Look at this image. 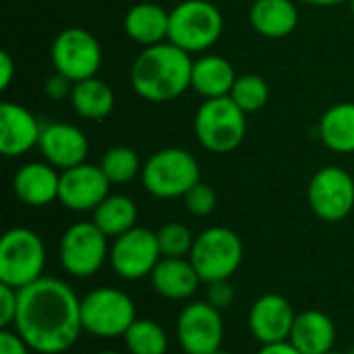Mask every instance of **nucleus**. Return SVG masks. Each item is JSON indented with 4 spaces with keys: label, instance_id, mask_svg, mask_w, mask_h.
Returning a JSON list of instances; mask_svg holds the SVG:
<instances>
[{
    "label": "nucleus",
    "instance_id": "nucleus-1",
    "mask_svg": "<svg viewBox=\"0 0 354 354\" xmlns=\"http://www.w3.org/2000/svg\"><path fill=\"white\" fill-rule=\"evenodd\" d=\"M12 330L37 354H62L83 332L81 299L58 278H39L19 290V311Z\"/></svg>",
    "mask_w": 354,
    "mask_h": 354
},
{
    "label": "nucleus",
    "instance_id": "nucleus-2",
    "mask_svg": "<svg viewBox=\"0 0 354 354\" xmlns=\"http://www.w3.org/2000/svg\"><path fill=\"white\" fill-rule=\"evenodd\" d=\"M191 54L172 41L145 48L131 66V85L147 102L164 104L183 95L191 87Z\"/></svg>",
    "mask_w": 354,
    "mask_h": 354
},
{
    "label": "nucleus",
    "instance_id": "nucleus-3",
    "mask_svg": "<svg viewBox=\"0 0 354 354\" xmlns=\"http://www.w3.org/2000/svg\"><path fill=\"white\" fill-rule=\"evenodd\" d=\"M201 180L193 153L180 147H166L149 156L141 170L143 189L158 199H178Z\"/></svg>",
    "mask_w": 354,
    "mask_h": 354
},
{
    "label": "nucleus",
    "instance_id": "nucleus-4",
    "mask_svg": "<svg viewBox=\"0 0 354 354\" xmlns=\"http://www.w3.org/2000/svg\"><path fill=\"white\" fill-rule=\"evenodd\" d=\"M46 245L29 228L17 226L0 239V284L17 290L44 278Z\"/></svg>",
    "mask_w": 354,
    "mask_h": 354
},
{
    "label": "nucleus",
    "instance_id": "nucleus-5",
    "mask_svg": "<svg viewBox=\"0 0 354 354\" xmlns=\"http://www.w3.org/2000/svg\"><path fill=\"white\" fill-rule=\"evenodd\" d=\"M195 135L212 153L234 151L247 135V114L230 95L205 100L195 114Z\"/></svg>",
    "mask_w": 354,
    "mask_h": 354
},
{
    "label": "nucleus",
    "instance_id": "nucleus-6",
    "mask_svg": "<svg viewBox=\"0 0 354 354\" xmlns=\"http://www.w3.org/2000/svg\"><path fill=\"white\" fill-rule=\"evenodd\" d=\"M137 319V307L135 301L112 286H102L89 290L81 299V322L83 332L112 340L118 336H124L127 330Z\"/></svg>",
    "mask_w": 354,
    "mask_h": 354
},
{
    "label": "nucleus",
    "instance_id": "nucleus-7",
    "mask_svg": "<svg viewBox=\"0 0 354 354\" xmlns=\"http://www.w3.org/2000/svg\"><path fill=\"white\" fill-rule=\"evenodd\" d=\"M245 247L241 236L226 226H212L195 236L191 249V263L201 282L230 280L243 263Z\"/></svg>",
    "mask_w": 354,
    "mask_h": 354
},
{
    "label": "nucleus",
    "instance_id": "nucleus-8",
    "mask_svg": "<svg viewBox=\"0 0 354 354\" xmlns=\"http://www.w3.org/2000/svg\"><path fill=\"white\" fill-rule=\"evenodd\" d=\"M222 31V12L207 0H185L170 10L168 41L189 54L212 48L220 39Z\"/></svg>",
    "mask_w": 354,
    "mask_h": 354
},
{
    "label": "nucleus",
    "instance_id": "nucleus-9",
    "mask_svg": "<svg viewBox=\"0 0 354 354\" xmlns=\"http://www.w3.org/2000/svg\"><path fill=\"white\" fill-rule=\"evenodd\" d=\"M58 259L73 278H91L110 259L108 236L93 222H75L60 236Z\"/></svg>",
    "mask_w": 354,
    "mask_h": 354
},
{
    "label": "nucleus",
    "instance_id": "nucleus-10",
    "mask_svg": "<svg viewBox=\"0 0 354 354\" xmlns=\"http://www.w3.org/2000/svg\"><path fill=\"white\" fill-rule=\"evenodd\" d=\"M52 64L56 73L64 75L73 83L95 77L102 66V46L93 33L81 27H68L60 31L52 44Z\"/></svg>",
    "mask_w": 354,
    "mask_h": 354
},
{
    "label": "nucleus",
    "instance_id": "nucleus-11",
    "mask_svg": "<svg viewBox=\"0 0 354 354\" xmlns=\"http://www.w3.org/2000/svg\"><path fill=\"white\" fill-rule=\"evenodd\" d=\"M311 212L324 222H340L354 209V178L338 166H324L307 187Z\"/></svg>",
    "mask_w": 354,
    "mask_h": 354
},
{
    "label": "nucleus",
    "instance_id": "nucleus-12",
    "mask_svg": "<svg viewBox=\"0 0 354 354\" xmlns=\"http://www.w3.org/2000/svg\"><path fill=\"white\" fill-rule=\"evenodd\" d=\"M162 259L158 234L135 226L133 230L120 234L110 245V266L122 280H143L149 278Z\"/></svg>",
    "mask_w": 354,
    "mask_h": 354
},
{
    "label": "nucleus",
    "instance_id": "nucleus-13",
    "mask_svg": "<svg viewBox=\"0 0 354 354\" xmlns=\"http://www.w3.org/2000/svg\"><path fill=\"white\" fill-rule=\"evenodd\" d=\"M176 340L185 354H214L224 342L222 311L207 301L189 303L176 319Z\"/></svg>",
    "mask_w": 354,
    "mask_h": 354
},
{
    "label": "nucleus",
    "instance_id": "nucleus-14",
    "mask_svg": "<svg viewBox=\"0 0 354 354\" xmlns=\"http://www.w3.org/2000/svg\"><path fill=\"white\" fill-rule=\"evenodd\" d=\"M110 195V180L95 164H79L60 174L58 201L71 212H93Z\"/></svg>",
    "mask_w": 354,
    "mask_h": 354
},
{
    "label": "nucleus",
    "instance_id": "nucleus-15",
    "mask_svg": "<svg viewBox=\"0 0 354 354\" xmlns=\"http://www.w3.org/2000/svg\"><path fill=\"white\" fill-rule=\"evenodd\" d=\"M295 319L297 313L290 301L282 295L270 292L253 303L249 311V330L261 346L278 344L290 338Z\"/></svg>",
    "mask_w": 354,
    "mask_h": 354
},
{
    "label": "nucleus",
    "instance_id": "nucleus-16",
    "mask_svg": "<svg viewBox=\"0 0 354 354\" xmlns=\"http://www.w3.org/2000/svg\"><path fill=\"white\" fill-rule=\"evenodd\" d=\"M37 145L46 162L60 170L83 164L89 153L87 137L81 133V129L68 122H50L41 127Z\"/></svg>",
    "mask_w": 354,
    "mask_h": 354
},
{
    "label": "nucleus",
    "instance_id": "nucleus-17",
    "mask_svg": "<svg viewBox=\"0 0 354 354\" xmlns=\"http://www.w3.org/2000/svg\"><path fill=\"white\" fill-rule=\"evenodd\" d=\"M41 127L35 116L12 102L0 106V153L6 158H19L39 143Z\"/></svg>",
    "mask_w": 354,
    "mask_h": 354
},
{
    "label": "nucleus",
    "instance_id": "nucleus-18",
    "mask_svg": "<svg viewBox=\"0 0 354 354\" xmlns=\"http://www.w3.org/2000/svg\"><path fill=\"white\" fill-rule=\"evenodd\" d=\"M60 174L52 164L31 162L17 170L12 178V191L17 199L29 207H44L58 201Z\"/></svg>",
    "mask_w": 354,
    "mask_h": 354
},
{
    "label": "nucleus",
    "instance_id": "nucleus-19",
    "mask_svg": "<svg viewBox=\"0 0 354 354\" xmlns=\"http://www.w3.org/2000/svg\"><path fill=\"white\" fill-rule=\"evenodd\" d=\"M149 278L153 290L168 301H187L201 284V278L189 257H162Z\"/></svg>",
    "mask_w": 354,
    "mask_h": 354
},
{
    "label": "nucleus",
    "instance_id": "nucleus-20",
    "mask_svg": "<svg viewBox=\"0 0 354 354\" xmlns=\"http://www.w3.org/2000/svg\"><path fill=\"white\" fill-rule=\"evenodd\" d=\"M288 342L303 354H326L334 351L336 326L332 317L317 309L297 313Z\"/></svg>",
    "mask_w": 354,
    "mask_h": 354
},
{
    "label": "nucleus",
    "instance_id": "nucleus-21",
    "mask_svg": "<svg viewBox=\"0 0 354 354\" xmlns=\"http://www.w3.org/2000/svg\"><path fill=\"white\" fill-rule=\"evenodd\" d=\"M168 29L170 12L156 2H139L124 15V33L145 48L162 44L168 37Z\"/></svg>",
    "mask_w": 354,
    "mask_h": 354
},
{
    "label": "nucleus",
    "instance_id": "nucleus-22",
    "mask_svg": "<svg viewBox=\"0 0 354 354\" xmlns=\"http://www.w3.org/2000/svg\"><path fill=\"white\" fill-rule=\"evenodd\" d=\"M249 21L259 35L280 39L297 29L299 8L292 0H255Z\"/></svg>",
    "mask_w": 354,
    "mask_h": 354
},
{
    "label": "nucleus",
    "instance_id": "nucleus-23",
    "mask_svg": "<svg viewBox=\"0 0 354 354\" xmlns=\"http://www.w3.org/2000/svg\"><path fill=\"white\" fill-rule=\"evenodd\" d=\"M234 81H236L234 66L226 58L216 54H205L199 60H193L191 87L205 100L230 95Z\"/></svg>",
    "mask_w": 354,
    "mask_h": 354
},
{
    "label": "nucleus",
    "instance_id": "nucleus-24",
    "mask_svg": "<svg viewBox=\"0 0 354 354\" xmlns=\"http://www.w3.org/2000/svg\"><path fill=\"white\" fill-rule=\"evenodd\" d=\"M71 104L81 118L97 122L110 116V112L114 110V91L106 81L97 77L83 79L73 85Z\"/></svg>",
    "mask_w": 354,
    "mask_h": 354
},
{
    "label": "nucleus",
    "instance_id": "nucleus-25",
    "mask_svg": "<svg viewBox=\"0 0 354 354\" xmlns=\"http://www.w3.org/2000/svg\"><path fill=\"white\" fill-rule=\"evenodd\" d=\"M324 145L336 153H354V104L342 102L328 108L319 120Z\"/></svg>",
    "mask_w": 354,
    "mask_h": 354
},
{
    "label": "nucleus",
    "instance_id": "nucleus-26",
    "mask_svg": "<svg viewBox=\"0 0 354 354\" xmlns=\"http://www.w3.org/2000/svg\"><path fill=\"white\" fill-rule=\"evenodd\" d=\"M91 222L108 236L118 239L120 234L137 226V205L127 195H108L93 212Z\"/></svg>",
    "mask_w": 354,
    "mask_h": 354
},
{
    "label": "nucleus",
    "instance_id": "nucleus-27",
    "mask_svg": "<svg viewBox=\"0 0 354 354\" xmlns=\"http://www.w3.org/2000/svg\"><path fill=\"white\" fill-rule=\"evenodd\" d=\"M122 338L129 354H166L170 346L166 330L153 319L137 317Z\"/></svg>",
    "mask_w": 354,
    "mask_h": 354
},
{
    "label": "nucleus",
    "instance_id": "nucleus-28",
    "mask_svg": "<svg viewBox=\"0 0 354 354\" xmlns=\"http://www.w3.org/2000/svg\"><path fill=\"white\" fill-rule=\"evenodd\" d=\"M100 168L104 170L110 185H127L137 174H141L143 164H141L139 156L131 147L114 145L104 153V158L100 162Z\"/></svg>",
    "mask_w": 354,
    "mask_h": 354
},
{
    "label": "nucleus",
    "instance_id": "nucleus-29",
    "mask_svg": "<svg viewBox=\"0 0 354 354\" xmlns=\"http://www.w3.org/2000/svg\"><path fill=\"white\" fill-rule=\"evenodd\" d=\"M230 97L245 114H251V112L261 110L268 104L270 87H268L266 79L259 75H241V77H236V81L232 85Z\"/></svg>",
    "mask_w": 354,
    "mask_h": 354
},
{
    "label": "nucleus",
    "instance_id": "nucleus-30",
    "mask_svg": "<svg viewBox=\"0 0 354 354\" xmlns=\"http://www.w3.org/2000/svg\"><path fill=\"white\" fill-rule=\"evenodd\" d=\"M156 234H158L162 257H189L191 255L195 236L191 234L187 226L178 222H168Z\"/></svg>",
    "mask_w": 354,
    "mask_h": 354
},
{
    "label": "nucleus",
    "instance_id": "nucleus-31",
    "mask_svg": "<svg viewBox=\"0 0 354 354\" xmlns=\"http://www.w3.org/2000/svg\"><path fill=\"white\" fill-rule=\"evenodd\" d=\"M183 199H185V205H187L189 214L199 216V218L209 216L216 209V201H218L216 191L207 183H201V180L197 185H193Z\"/></svg>",
    "mask_w": 354,
    "mask_h": 354
},
{
    "label": "nucleus",
    "instance_id": "nucleus-32",
    "mask_svg": "<svg viewBox=\"0 0 354 354\" xmlns=\"http://www.w3.org/2000/svg\"><path fill=\"white\" fill-rule=\"evenodd\" d=\"M19 311V290L6 284H0V328L10 330L15 326Z\"/></svg>",
    "mask_w": 354,
    "mask_h": 354
},
{
    "label": "nucleus",
    "instance_id": "nucleus-33",
    "mask_svg": "<svg viewBox=\"0 0 354 354\" xmlns=\"http://www.w3.org/2000/svg\"><path fill=\"white\" fill-rule=\"evenodd\" d=\"M205 301L209 305H214L216 309L224 311L232 305L234 301V286L230 284V280H216L207 284V292H205Z\"/></svg>",
    "mask_w": 354,
    "mask_h": 354
},
{
    "label": "nucleus",
    "instance_id": "nucleus-34",
    "mask_svg": "<svg viewBox=\"0 0 354 354\" xmlns=\"http://www.w3.org/2000/svg\"><path fill=\"white\" fill-rule=\"evenodd\" d=\"M0 354H31V348L15 330H0Z\"/></svg>",
    "mask_w": 354,
    "mask_h": 354
},
{
    "label": "nucleus",
    "instance_id": "nucleus-35",
    "mask_svg": "<svg viewBox=\"0 0 354 354\" xmlns=\"http://www.w3.org/2000/svg\"><path fill=\"white\" fill-rule=\"evenodd\" d=\"M73 81L71 79H66L64 75H60V73H56L54 77H50L48 81H46V93L52 97V100H62V97H71V91H73Z\"/></svg>",
    "mask_w": 354,
    "mask_h": 354
},
{
    "label": "nucleus",
    "instance_id": "nucleus-36",
    "mask_svg": "<svg viewBox=\"0 0 354 354\" xmlns=\"http://www.w3.org/2000/svg\"><path fill=\"white\" fill-rule=\"evenodd\" d=\"M15 77V62L8 52H0V89L6 91Z\"/></svg>",
    "mask_w": 354,
    "mask_h": 354
},
{
    "label": "nucleus",
    "instance_id": "nucleus-37",
    "mask_svg": "<svg viewBox=\"0 0 354 354\" xmlns=\"http://www.w3.org/2000/svg\"><path fill=\"white\" fill-rule=\"evenodd\" d=\"M257 354H303L299 348H295L288 340L286 342H278V344H266L259 348Z\"/></svg>",
    "mask_w": 354,
    "mask_h": 354
},
{
    "label": "nucleus",
    "instance_id": "nucleus-38",
    "mask_svg": "<svg viewBox=\"0 0 354 354\" xmlns=\"http://www.w3.org/2000/svg\"><path fill=\"white\" fill-rule=\"evenodd\" d=\"M309 6H336V4H342L346 0H301Z\"/></svg>",
    "mask_w": 354,
    "mask_h": 354
},
{
    "label": "nucleus",
    "instance_id": "nucleus-39",
    "mask_svg": "<svg viewBox=\"0 0 354 354\" xmlns=\"http://www.w3.org/2000/svg\"><path fill=\"white\" fill-rule=\"evenodd\" d=\"M97 354H122V353H118V351H102V353H97Z\"/></svg>",
    "mask_w": 354,
    "mask_h": 354
},
{
    "label": "nucleus",
    "instance_id": "nucleus-40",
    "mask_svg": "<svg viewBox=\"0 0 354 354\" xmlns=\"http://www.w3.org/2000/svg\"><path fill=\"white\" fill-rule=\"evenodd\" d=\"M214 354H230V353H226V351H222V348H220V351H216Z\"/></svg>",
    "mask_w": 354,
    "mask_h": 354
},
{
    "label": "nucleus",
    "instance_id": "nucleus-41",
    "mask_svg": "<svg viewBox=\"0 0 354 354\" xmlns=\"http://www.w3.org/2000/svg\"><path fill=\"white\" fill-rule=\"evenodd\" d=\"M326 354H344V353H338V351H330V353H326Z\"/></svg>",
    "mask_w": 354,
    "mask_h": 354
},
{
    "label": "nucleus",
    "instance_id": "nucleus-42",
    "mask_svg": "<svg viewBox=\"0 0 354 354\" xmlns=\"http://www.w3.org/2000/svg\"><path fill=\"white\" fill-rule=\"evenodd\" d=\"M351 6H353V15H354V0H351Z\"/></svg>",
    "mask_w": 354,
    "mask_h": 354
}]
</instances>
